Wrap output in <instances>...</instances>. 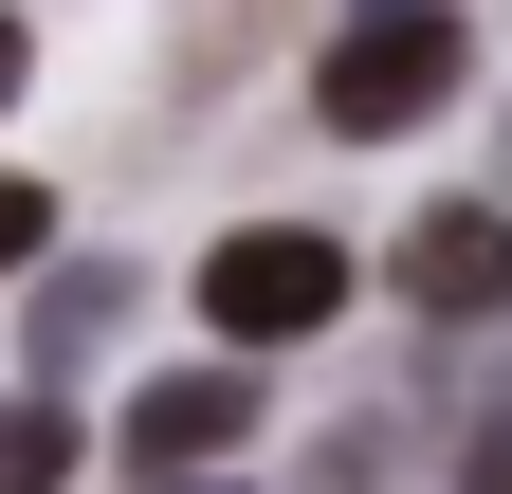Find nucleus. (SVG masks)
<instances>
[{
    "label": "nucleus",
    "mask_w": 512,
    "mask_h": 494,
    "mask_svg": "<svg viewBox=\"0 0 512 494\" xmlns=\"http://www.w3.org/2000/svg\"><path fill=\"white\" fill-rule=\"evenodd\" d=\"M458 92H476V37L439 19V0H384V19H348V37H330V74H311V110H330L348 147H384V129H439Z\"/></svg>",
    "instance_id": "f257e3e1"
},
{
    "label": "nucleus",
    "mask_w": 512,
    "mask_h": 494,
    "mask_svg": "<svg viewBox=\"0 0 512 494\" xmlns=\"http://www.w3.org/2000/svg\"><path fill=\"white\" fill-rule=\"evenodd\" d=\"M202 312H220V348H293V330H330V312H348V238H311V220H238L220 257H202Z\"/></svg>",
    "instance_id": "f03ea898"
},
{
    "label": "nucleus",
    "mask_w": 512,
    "mask_h": 494,
    "mask_svg": "<svg viewBox=\"0 0 512 494\" xmlns=\"http://www.w3.org/2000/svg\"><path fill=\"white\" fill-rule=\"evenodd\" d=\"M403 293H421L439 330L512 312V220H494V202H421V220H403Z\"/></svg>",
    "instance_id": "7ed1b4c3"
},
{
    "label": "nucleus",
    "mask_w": 512,
    "mask_h": 494,
    "mask_svg": "<svg viewBox=\"0 0 512 494\" xmlns=\"http://www.w3.org/2000/svg\"><path fill=\"white\" fill-rule=\"evenodd\" d=\"M238 421H256V385H238V366H183V385H147V403H128V458H147V476L183 494V476H202V458L238 440Z\"/></svg>",
    "instance_id": "20e7f679"
},
{
    "label": "nucleus",
    "mask_w": 512,
    "mask_h": 494,
    "mask_svg": "<svg viewBox=\"0 0 512 494\" xmlns=\"http://www.w3.org/2000/svg\"><path fill=\"white\" fill-rule=\"evenodd\" d=\"M55 476H74V421H55V403H0V494H55Z\"/></svg>",
    "instance_id": "39448f33"
},
{
    "label": "nucleus",
    "mask_w": 512,
    "mask_h": 494,
    "mask_svg": "<svg viewBox=\"0 0 512 494\" xmlns=\"http://www.w3.org/2000/svg\"><path fill=\"white\" fill-rule=\"evenodd\" d=\"M19 257H55V202H37L19 165H0V275H19Z\"/></svg>",
    "instance_id": "423d86ee"
},
{
    "label": "nucleus",
    "mask_w": 512,
    "mask_h": 494,
    "mask_svg": "<svg viewBox=\"0 0 512 494\" xmlns=\"http://www.w3.org/2000/svg\"><path fill=\"white\" fill-rule=\"evenodd\" d=\"M458 494H512V403H494L476 440H458Z\"/></svg>",
    "instance_id": "0eeeda50"
},
{
    "label": "nucleus",
    "mask_w": 512,
    "mask_h": 494,
    "mask_svg": "<svg viewBox=\"0 0 512 494\" xmlns=\"http://www.w3.org/2000/svg\"><path fill=\"white\" fill-rule=\"evenodd\" d=\"M0 110H19V19H0Z\"/></svg>",
    "instance_id": "6e6552de"
},
{
    "label": "nucleus",
    "mask_w": 512,
    "mask_h": 494,
    "mask_svg": "<svg viewBox=\"0 0 512 494\" xmlns=\"http://www.w3.org/2000/svg\"><path fill=\"white\" fill-rule=\"evenodd\" d=\"M183 494H220V476H183Z\"/></svg>",
    "instance_id": "1a4fd4ad"
}]
</instances>
